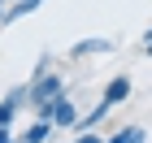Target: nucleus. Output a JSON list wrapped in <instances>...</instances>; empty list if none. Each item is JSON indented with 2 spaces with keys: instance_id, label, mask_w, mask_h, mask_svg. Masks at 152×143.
<instances>
[{
  "instance_id": "39448f33",
  "label": "nucleus",
  "mask_w": 152,
  "mask_h": 143,
  "mask_svg": "<svg viewBox=\"0 0 152 143\" xmlns=\"http://www.w3.org/2000/svg\"><path fill=\"white\" fill-rule=\"evenodd\" d=\"M52 130H57V126H52L48 117H35V126H31V130H22L18 139H22V143H48V139H52Z\"/></svg>"
},
{
  "instance_id": "1a4fd4ad",
  "label": "nucleus",
  "mask_w": 152,
  "mask_h": 143,
  "mask_svg": "<svg viewBox=\"0 0 152 143\" xmlns=\"http://www.w3.org/2000/svg\"><path fill=\"white\" fill-rule=\"evenodd\" d=\"M74 143H104V134H96V130H74Z\"/></svg>"
},
{
  "instance_id": "6e6552de",
  "label": "nucleus",
  "mask_w": 152,
  "mask_h": 143,
  "mask_svg": "<svg viewBox=\"0 0 152 143\" xmlns=\"http://www.w3.org/2000/svg\"><path fill=\"white\" fill-rule=\"evenodd\" d=\"M104 143H148V130H143V126H122V130L109 134Z\"/></svg>"
},
{
  "instance_id": "f03ea898",
  "label": "nucleus",
  "mask_w": 152,
  "mask_h": 143,
  "mask_svg": "<svg viewBox=\"0 0 152 143\" xmlns=\"http://www.w3.org/2000/svg\"><path fill=\"white\" fill-rule=\"evenodd\" d=\"M48 121L57 126V130H74L78 126V104H74V95L61 91L57 100H52V113H48Z\"/></svg>"
},
{
  "instance_id": "7ed1b4c3",
  "label": "nucleus",
  "mask_w": 152,
  "mask_h": 143,
  "mask_svg": "<svg viewBox=\"0 0 152 143\" xmlns=\"http://www.w3.org/2000/svg\"><path fill=\"white\" fill-rule=\"evenodd\" d=\"M100 100H104L109 108L126 104V100H130V74H113V78L104 83V95H100Z\"/></svg>"
},
{
  "instance_id": "ddd939ff",
  "label": "nucleus",
  "mask_w": 152,
  "mask_h": 143,
  "mask_svg": "<svg viewBox=\"0 0 152 143\" xmlns=\"http://www.w3.org/2000/svg\"><path fill=\"white\" fill-rule=\"evenodd\" d=\"M143 52H148V57H152V39H148V44H143Z\"/></svg>"
},
{
  "instance_id": "9d476101",
  "label": "nucleus",
  "mask_w": 152,
  "mask_h": 143,
  "mask_svg": "<svg viewBox=\"0 0 152 143\" xmlns=\"http://www.w3.org/2000/svg\"><path fill=\"white\" fill-rule=\"evenodd\" d=\"M0 143H13V130H9V126H0Z\"/></svg>"
},
{
  "instance_id": "423d86ee",
  "label": "nucleus",
  "mask_w": 152,
  "mask_h": 143,
  "mask_svg": "<svg viewBox=\"0 0 152 143\" xmlns=\"http://www.w3.org/2000/svg\"><path fill=\"white\" fill-rule=\"evenodd\" d=\"M39 4H44V0H13L9 9L0 13V26H9V22H18V17H26V13H35Z\"/></svg>"
},
{
  "instance_id": "f257e3e1",
  "label": "nucleus",
  "mask_w": 152,
  "mask_h": 143,
  "mask_svg": "<svg viewBox=\"0 0 152 143\" xmlns=\"http://www.w3.org/2000/svg\"><path fill=\"white\" fill-rule=\"evenodd\" d=\"M65 91V78H61L57 70H44V74H35L31 83H26V104L35 108V117H48L52 113V100Z\"/></svg>"
},
{
  "instance_id": "0eeeda50",
  "label": "nucleus",
  "mask_w": 152,
  "mask_h": 143,
  "mask_svg": "<svg viewBox=\"0 0 152 143\" xmlns=\"http://www.w3.org/2000/svg\"><path fill=\"white\" fill-rule=\"evenodd\" d=\"M109 113H113V108H109L104 100H100V104H96L91 113H83V117H78V126H74V130H96V126H100V121H104Z\"/></svg>"
},
{
  "instance_id": "9b49d317",
  "label": "nucleus",
  "mask_w": 152,
  "mask_h": 143,
  "mask_svg": "<svg viewBox=\"0 0 152 143\" xmlns=\"http://www.w3.org/2000/svg\"><path fill=\"white\" fill-rule=\"evenodd\" d=\"M9 4H13V0H0V13H4V9H9Z\"/></svg>"
},
{
  "instance_id": "20e7f679",
  "label": "nucleus",
  "mask_w": 152,
  "mask_h": 143,
  "mask_svg": "<svg viewBox=\"0 0 152 143\" xmlns=\"http://www.w3.org/2000/svg\"><path fill=\"white\" fill-rule=\"evenodd\" d=\"M104 52H113V39H100V35L78 39V44L70 48V57H74V61H83V57H104Z\"/></svg>"
},
{
  "instance_id": "f8f14e48",
  "label": "nucleus",
  "mask_w": 152,
  "mask_h": 143,
  "mask_svg": "<svg viewBox=\"0 0 152 143\" xmlns=\"http://www.w3.org/2000/svg\"><path fill=\"white\" fill-rule=\"evenodd\" d=\"M148 39H152V26H148V30H143V44H148Z\"/></svg>"
},
{
  "instance_id": "4468645a",
  "label": "nucleus",
  "mask_w": 152,
  "mask_h": 143,
  "mask_svg": "<svg viewBox=\"0 0 152 143\" xmlns=\"http://www.w3.org/2000/svg\"><path fill=\"white\" fill-rule=\"evenodd\" d=\"M13 143H22V139H13Z\"/></svg>"
}]
</instances>
